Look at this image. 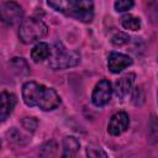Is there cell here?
Returning a JSON list of instances; mask_svg holds the SVG:
<instances>
[{"label":"cell","mask_w":158,"mask_h":158,"mask_svg":"<svg viewBox=\"0 0 158 158\" xmlns=\"http://www.w3.org/2000/svg\"><path fill=\"white\" fill-rule=\"evenodd\" d=\"M23 102L30 107H38L42 111H51L59 106L60 98L53 88H47L36 81H27L22 86Z\"/></svg>","instance_id":"1"},{"label":"cell","mask_w":158,"mask_h":158,"mask_svg":"<svg viewBox=\"0 0 158 158\" xmlns=\"http://www.w3.org/2000/svg\"><path fill=\"white\" fill-rule=\"evenodd\" d=\"M121 25L125 30H130V31H138L141 28V20L131 14H127L125 16H122L121 19Z\"/></svg>","instance_id":"13"},{"label":"cell","mask_w":158,"mask_h":158,"mask_svg":"<svg viewBox=\"0 0 158 158\" xmlns=\"http://www.w3.org/2000/svg\"><path fill=\"white\" fill-rule=\"evenodd\" d=\"M111 42L115 46H122V44H126L127 42H130V36L123 32H117L115 36H112Z\"/></svg>","instance_id":"16"},{"label":"cell","mask_w":158,"mask_h":158,"mask_svg":"<svg viewBox=\"0 0 158 158\" xmlns=\"http://www.w3.org/2000/svg\"><path fill=\"white\" fill-rule=\"evenodd\" d=\"M79 62H80V54L77 51L68 49L62 42H56L51 48L48 65L53 70H64L78 65Z\"/></svg>","instance_id":"3"},{"label":"cell","mask_w":158,"mask_h":158,"mask_svg":"<svg viewBox=\"0 0 158 158\" xmlns=\"http://www.w3.org/2000/svg\"><path fill=\"white\" fill-rule=\"evenodd\" d=\"M132 64V58L120 52H111L107 58V67L111 73L117 74Z\"/></svg>","instance_id":"8"},{"label":"cell","mask_w":158,"mask_h":158,"mask_svg":"<svg viewBox=\"0 0 158 158\" xmlns=\"http://www.w3.org/2000/svg\"><path fill=\"white\" fill-rule=\"evenodd\" d=\"M49 56H51V48L46 42H38L31 51V58L33 59L35 63L42 62L49 58Z\"/></svg>","instance_id":"12"},{"label":"cell","mask_w":158,"mask_h":158,"mask_svg":"<svg viewBox=\"0 0 158 158\" xmlns=\"http://www.w3.org/2000/svg\"><path fill=\"white\" fill-rule=\"evenodd\" d=\"M25 64H26V62L23 60V58H12L11 62H10V67L12 68V70H15L20 75H26L27 74V72L21 69V65H25Z\"/></svg>","instance_id":"15"},{"label":"cell","mask_w":158,"mask_h":158,"mask_svg":"<svg viewBox=\"0 0 158 158\" xmlns=\"http://www.w3.org/2000/svg\"><path fill=\"white\" fill-rule=\"evenodd\" d=\"M47 5L53 7L58 12H62L70 17H74L85 23L91 22L93 17H94V4L91 1L57 0V1H47Z\"/></svg>","instance_id":"2"},{"label":"cell","mask_w":158,"mask_h":158,"mask_svg":"<svg viewBox=\"0 0 158 158\" xmlns=\"http://www.w3.org/2000/svg\"><path fill=\"white\" fill-rule=\"evenodd\" d=\"M0 120L4 122L9 116L10 114L12 112L15 105H16V96L11 93H7V91H2L1 93V96H0Z\"/></svg>","instance_id":"9"},{"label":"cell","mask_w":158,"mask_h":158,"mask_svg":"<svg viewBox=\"0 0 158 158\" xmlns=\"http://www.w3.org/2000/svg\"><path fill=\"white\" fill-rule=\"evenodd\" d=\"M48 33L47 25L41 20L36 17H28L22 20L19 28V37L21 42L25 44L33 43L36 41H40Z\"/></svg>","instance_id":"4"},{"label":"cell","mask_w":158,"mask_h":158,"mask_svg":"<svg viewBox=\"0 0 158 158\" xmlns=\"http://www.w3.org/2000/svg\"><path fill=\"white\" fill-rule=\"evenodd\" d=\"M80 143L74 136H67L63 138V152L62 158H74L79 152Z\"/></svg>","instance_id":"11"},{"label":"cell","mask_w":158,"mask_h":158,"mask_svg":"<svg viewBox=\"0 0 158 158\" xmlns=\"http://www.w3.org/2000/svg\"><path fill=\"white\" fill-rule=\"evenodd\" d=\"M128 126H130L128 114L125 111H118L111 116L107 125V132L111 136H120L125 131H127Z\"/></svg>","instance_id":"7"},{"label":"cell","mask_w":158,"mask_h":158,"mask_svg":"<svg viewBox=\"0 0 158 158\" xmlns=\"http://www.w3.org/2000/svg\"><path fill=\"white\" fill-rule=\"evenodd\" d=\"M133 81H135V74L133 73L125 74L123 77L117 79L116 83H115V93H116V95L120 99H123L130 93V90L132 89Z\"/></svg>","instance_id":"10"},{"label":"cell","mask_w":158,"mask_h":158,"mask_svg":"<svg viewBox=\"0 0 158 158\" xmlns=\"http://www.w3.org/2000/svg\"><path fill=\"white\" fill-rule=\"evenodd\" d=\"M37 125H38V122L35 117H25L22 120V126L28 131H35Z\"/></svg>","instance_id":"18"},{"label":"cell","mask_w":158,"mask_h":158,"mask_svg":"<svg viewBox=\"0 0 158 158\" xmlns=\"http://www.w3.org/2000/svg\"><path fill=\"white\" fill-rule=\"evenodd\" d=\"M0 14H1V19H2V21L5 23L15 25L16 22L21 21V19L23 16V10L17 2L6 1V2H1Z\"/></svg>","instance_id":"6"},{"label":"cell","mask_w":158,"mask_h":158,"mask_svg":"<svg viewBox=\"0 0 158 158\" xmlns=\"http://www.w3.org/2000/svg\"><path fill=\"white\" fill-rule=\"evenodd\" d=\"M112 86L111 83L106 79H102L100 81L96 83L93 94H91V101L95 106L101 107L105 106L110 100H111V95H112Z\"/></svg>","instance_id":"5"},{"label":"cell","mask_w":158,"mask_h":158,"mask_svg":"<svg viewBox=\"0 0 158 158\" xmlns=\"http://www.w3.org/2000/svg\"><path fill=\"white\" fill-rule=\"evenodd\" d=\"M132 6H133V1H130V0H118V1H115V4H114V7L117 12L127 11Z\"/></svg>","instance_id":"17"},{"label":"cell","mask_w":158,"mask_h":158,"mask_svg":"<svg viewBox=\"0 0 158 158\" xmlns=\"http://www.w3.org/2000/svg\"><path fill=\"white\" fill-rule=\"evenodd\" d=\"M86 157L88 158H107V154H106V152L101 147L88 146V148H86Z\"/></svg>","instance_id":"14"}]
</instances>
